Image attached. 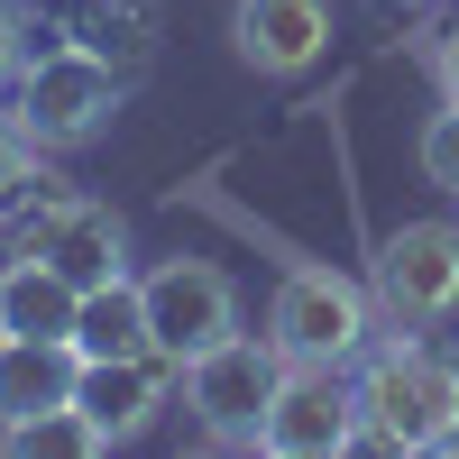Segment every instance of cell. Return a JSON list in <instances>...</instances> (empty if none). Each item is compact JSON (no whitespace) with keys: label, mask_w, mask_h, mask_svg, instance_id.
<instances>
[{"label":"cell","mask_w":459,"mask_h":459,"mask_svg":"<svg viewBox=\"0 0 459 459\" xmlns=\"http://www.w3.org/2000/svg\"><path fill=\"white\" fill-rule=\"evenodd\" d=\"M359 441L368 450H441L459 441V359L423 331H395L386 350L359 359Z\"/></svg>","instance_id":"6da1fadb"},{"label":"cell","mask_w":459,"mask_h":459,"mask_svg":"<svg viewBox=\"0 0 459 459\" xmlns=\"http://www.w3.org/2000/svg\"><path fill=\"white\" fill-rule=\"evenodd\" d=\"M368 322H377V294L331 276V266H285L276 294H266V340L294 359V368H350L368 359Z\"/></svg>","instance_id":"7a4b0ae2"},{"label":"cell","mask_w":459,"mask_h":459,"mask_svg":"<svg viewBox=\"0 0 459 459\" xmlns=\"http://www.w3.org/2000/svg\"><path fill=\"white\" fill-rule=\"evenodd\" d=\"M276 386H285V350H276L266 331H257V340H248V331H230L221 350L184 359V404H194V423H203L221 450H257Z\"/></svg>","instance_id":"3957f363"},{"label":"cell","mask_w":459,"mask_h":459,"mask_svg":"<svg viewBox=\"0 0 459 459\" xmlns=\"http://www.w3.org/2000/svg\"><path fill=\"white\" fill-rule=\"evenodd\" d=\"M377 322H395V331H432L459 313V221H404L377 239Z\"/></svg>","instance_id":"277c9868"},{"label":"cell","mask_w":459,"mask_h":459,"mask_svg":"<svg viewBox=\"0 0 459 459\" xmlns=\"http://www.w3.org/2000/svg\"><path fill=\"white\" fill-rule=\"evenodd\" d=\"M120 110V74H110L92 47H47L19 65V120L47 138V147H83L110 129Z\"/></svg>","instance_id":"5b68a950"},{"label":"cell","mask_w":459,"mask_h":459,"mask_svg":"<svg viewBox=\"0 0 459 459\" xmlns=\"http://www.w3.org/2000/svg\"><path fill=\"white\" fill-rule=\"evenodd\" d=\"M138 294H147V331H157V350H166L175 368L203 359V350H221V340L239 331V285H230L212 257H166V266H147Z\"/></svg>","instance_id":"8992f818"},{"label":"cell","mask_w":459,"mask_h":459,"mask_svg":"<svg viewBox=\"0 0 459 459\" xmlns=\"http://www.w3.org/2000/svg\"><path fill=\"white\" fill-rule=\"evenodd\" d=\"M359 377L350 368H294L285 359V386L276 404H266V432L257 450H276V459H331V450H359Z\"/></svg>","instance_id":"52a82bcc"},{"label":"cell","mask_w":459,"mask_h":459,"mask_svg":"<svg viewBox=\"0 0 459 459\" xmlns=\"http://www.w3.org/2000/svg\"><path fill=\"white\" fill-rule=\"evenodd\" d=\"M47 184V175H37ZM19 248L65 266L74 285H101V276H129V230L110 203H83V194H37L28 221H19Z\"/></svg>","instance_id":"ba28073f"},{"label":"cell","mask_w":459,"mask_h":459,"mask_svg":"<svg viewBox=\"0 0 459 459\" xmlns=\"http://www.w3.org/2000/svg\"><path fill=\"white\" fill-rule=\"evenodd\" d=\"M230 47H239L248 74L294 83V74H313L322 47H331V0H239V10H230Z\"/></svg>","instance_id":"9c48e42d"},{"label":"cell","mask_w":459,"mask_h":459,"mask_svg":"<svg viewBox=\"0 0 459 459\" xmlns=\"http://www.w3.org/2000/svg\"><path fill=\"white\" fill-rule=\"evenodd\" d=\"M175 359L166 350H138V359H83V377H74V404L101 423V441H138L147 423H157V404L175 386Z\"/></svg>","instance_id":"30bf717a"},{"label":"cell","mask_w":459,"mask_h":459,"mask_svg":"<svg viewBox=\"0 0 459 459\" xmlns=\"http://www.w3.org/2000/svg\"><path fill=\"white\" fill-rule=\"evenodd\" d=\"M74 303H83V285H74L65 266L28 257V248L0 257V322H10V331H28V340H65V331H74Z\"/></svg>","instance_id":"8fae6325"},{"label":"cell","mask_w":459,"mask_h":459,"mask_svg":"<svg viewBox=\"0 0 459 459\" xmlns=\"http://www.w3.org/2000/svg\"><path fill=\"white\" fill-rule=\"evenodd\" d=\"M74 377H83V350H74V340L10 331L0 340V423H10V413H37V404H74Z\"/></svg>","instance_id":"7c38bea8"},{"label":"cell","mask_w":459,"mask_h":459,"mask_svg":"<svg viewBox=\"0 0 459 459\" xmlns=\"http://www.w3.org/2000/svg\"><path fill=\"white\" fill-rule=\"evenodd\" d=\"M65 340H74L83 359H138V350H157L138 276H101V285H83V303H74V331H65Z\"/></svg>","instance_id":"4fadbf2b"},{"label":"cell","mask_w":459,"mask_h":459,"mask_svg":"<svg viewBox=\"0 0 459 459\" xmlns=\"http://www.w3.org/2000/svg\"><path fill=\"white\" fill-rule=\"evenodd\" d=\"M0 450L10 459H101L110 441H101V423L83 404H37V413H10V423H0Z\"/></svg>","instance_id":"5bb4252c"},{"label":"cell","mask_w":459,"mask_h":459,"mask_svg":"<svg viewBox=\"0 0 459 459\" xmlns=\"http://www.w3.org/2000/svg\"><path fill=\"white\" fill-rule=\"evenodd\" d=\"M413 157H423V184H441V194L459 203V101H441L432 120H423V138H413Z\"/></svg>","instance_id":"9a60e30c"},{"label":"cell","mask_w":459,"mask_h":459,"mask_svg":"<svg viewBox=\"0 0 459 459\" xmlns=\"http://www.w3.org/2000/svg\"><path fill=\"white\" fill-rule=\"evenodd\" d=\"M37 147H47V138H37V129L19 120V110H0V203H10V194H28V175H37Z\"/></svg>","instance_id":"2e32d148"},{"label":"cell","mask_w":459,"mask_h":459,"mask_svg":"<svg viewBox=\"0 0 459 459\" xmlns=\"http://www.w3.org/2000/svg\"><path fill=\"white\" fill-rule=\"evenodd\" d=\"M19 65H28V10L0 0V83H19Z\"/></svg>","instance_id":"e0dca14e"},{"label":"cell","mask_w":459,"mask_h":459,"mask_svg":"<svg viewBox=\"0 0 459 459\" xmlns=\"http://www.w3.org/2000/svg\"><path fill=\"white\" fill-rule=\"evenodd\" d=\"M432 74H441V101H459V10H450V28L432 37Z\"/></svg>","instance_id":"ac0fdd59"},{"label":"cell","mask_w":459,"mask_h":459,"mask_svg":"<svg viewBox=\"0 0 459 459\" xmlns=\"http://www.w3.org/2000/svg\"><path fill=\"white\" fill-rule=\"evenodd\" d=\"M0 340H10V322H0Z\"/></svg>","instance_id":"d6986e66"},{"label":"cell","mask_w":459,"mask_h":459,"mask_svg":"<svg viewBox=\"0 0 459 459\" xmlns=\"http://www.w3.org/2000/svg\"><path fill=\"white\" fill-rule=\"evenodd\" d=\"M0 257H10V248H0Z\"/></svg>","instance_id":"ffe728a7"}]
</instances>
